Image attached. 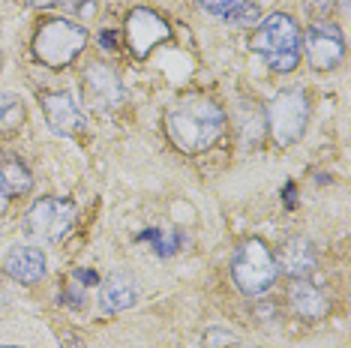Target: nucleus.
<instances>
[{
  "instance_id": "f257e3e1",
  "label": "nucleus",
  "mask_w": 351,
  "mask_h": 348,
  "mask_svg": "<svg viewBox=\"0 0 351 348\" xmlns=\"http://www.w3.org/2000/svg\"><path fill=\"white\" fill-rule=\"evenodd\" d=\"M226 114L213 99L186 97L178 99L165 114V129L183 153H202L222 136Z\"/></svg>"
},
{
  "instance_id": "f03ea898",
  "label": "nucleus",
  "mask_w": 351,
  "mask_h": 348,
  "mask_svg": "<svg viewBox=\"0 0 351 348\" xmlns=\"http://www.w3.org/2000/svg\"><path fill=\"white\" fill-rule=\"evenodd\" d=\"M250 49L261 54L274 73H291L300 63V30L285 12H274L252 34Z\"/></svg>"
},
{
  "instance_id": "7ed1b4c3",
  "label": "nucleus",
  "mask_w": 351,
  "mask_h": 348,
  "mask_svg": "<svg viewBox=\"0 0 351 348\" xmlns=\"http://www.w3.org/2000/svg\"><path fill=\"white\" fill-rule=\"evenodd\" d=\"M84 45H87V30L82 25H75V21H69V18L45 21L34 36L36 60H43L45 66H51V69L69 66V63L82 54Z\"/></svg>"
},
{
  "instance_id": "20e7f679",
  "label": "nucleus",
  "mask_w": 351,
  "mask_h": 348,
  "mask_svg": "<svg viewBox=\"0 0 351 348\" xmlns=\"http://www.w3.org/2000/svg\"><path fill=\"white\" fill-rule=\"evenodd\" d=\"M279 264L261 240H246L231 258V279L243 295H261L276 282Z\"/></svg>"
},
{
  "instance_id": "39448f33",
  "label": "nucleus",
  "mask_w": 351,
  "mask_h": 348,
  "mask_svg": "<svg viewBox=\"0 0 351 348\" xmlns=\"http://www.w3.org/2000/svg\"><path fill=\"white\" fill-rule=\"evenodd\" d=\"M309 123V99L303 90H279L267 105V126L279 147H291L303 138Z\"/></svg>"
},
{
  "instance_id": "423d86ee",
  "label": "nucleus",
  "mask_w": 351,
  "mask_h": 348,
  "mask_svg": "<svg viewBox=\"0 0 351 348\" xmlns=\"http://www.w3.org/2000/svg\"><path fill=\"white\" fill-rule=\"evenodd\" d=\"M75 223V204L66 199H39L25 216V232L36 243H58Z\"/></svg>"
},
{
  "instance_id": "0eeeda50",
  "label": "nucleus",
  "mask_w": 351,
  "mask_h": 348,
  "mask_svg": "<svg viewBox=\"0 0 351 348\" xmlns=\"http://www.w3.org/2000/svg\"><path fill=\"white\" fill-rule=\"evenodd\" d=\"M169 36H171V30L165 25V18L145 10V6L132 10L130 18H126V39H130V49L135 58H147L150 49H156Z\"/></svg>"
},
{
  "instance_id": "6e6552de",
  "label": "nucleus",
  "mask_w": 351,
  "mask_h": 348,
  "mask_svg": "<svg viewBox=\"0 0 351 348\" xmlns=\"http://www.w3.org/2000/svg\"><path fill=\"white\" fill-rule=\"evenodd\" d=\"M82 90L87 102L99 112L106 108H114L123 102V84L121 78L114 75V69H108L106 63H87L84 66V75H82Z\"/></svg>"
},
{
  "instance_id": "1a4fd4ad",
  "label": "nucleus",
  "mask_w": 351,
  "mask_h": 348,
  "mask_svg": "<svg viewBox=\"0 0 351 348\" xmlns=\"http://www.w3.org/2000/svg\"><path fill=\"white\" fill-rule=\"evenodd\" d=\"M342 54H346V39L337 25H315L306 34V58L313 63V69L327 73V69L339 66Z\"/></svg>"
},
{
  "instance_id": "9d476101",
  "label": "nucleus",
  "mask_w": 351,
  "mask_h": 348,
  "mask_svg": "<svg viewBox=\"0 0 351 348\" xmlns=\"http://www.w3.org/2000/svg\"><path fill=\"white\" fill-rule=\"evenodd\" d=\"M43 112H45V121L54 132L60 136H73V132H82L84 129V112L82 105L69 97V93H45L43 99Z\"/></svg>"
},
{
  "instance_id": "9b49d317",
  "label": "nucleus",
  "mask_w": 351,
  "mask_h": 348,
  "mask_svg": "<svg viewBox=\"0 0 351 348\" xmlns=\"http://www.w3.org/2000/svg\"><path fill=\"white\" fill-rule=\"evenodd\" d=\"M3 271L12 276V279L25 282V286H34L45 276V256L43 249L36 247H15L10 256L3 258Z\"/></svg>"
},
{
  "instance_id": "f8f14e48",
  "label": "nucleus",
  "mask_w": 351,
  "mask_h": 348,
  "mask_svg": "<svg viewBox=\"0 0 351 348\" xmlns=\"http://www.w3.org/2000/svg\"><path fill=\"white\" fill-rule=\"evenodd\" d=\"M279 267H282L294 279H306L309 273L315 271V247L303 237H294L282 247V256H279Z\"/></svg>"
},
{
  "instance_id": "ddd939ff",
  "label": "nucleus",
  "mask_w": 351,
  "mask_h": 348,
  "mask_svg": "<svg viewBox=\"0 0 351 348\" xmlns=\"http://www.w3.org/2000/svg\"><path fill=\"white\" fill-rule=\"evenodd\" d=\"M289 300H291L294 312L303 315V319H322V315H327V310H330L327 297L313 286V282H306V279H294L291 282Z\"/></svg>"
},
{
  "instance_id": "4468645a",
  "label": "nucleus",
  "mask_w": 351,
  "mask_h": 348,
  "mask_svg": "<svg viewBox=\"0 0 351 348\" xmlns=\"http://www.w3.org/2000/svg\"><path fill=\"white\" fill-rule=\"evenodd\" d=\"M99 303L106 312H123L135 303V282L126 273H114L108 276V282L102 286Z\"/></svg>"
},
{
  "instance_id": "2eb2a0df",
  "label": "nucleus",
  "mask_w": 351,
  "mask_h": 348,
  "mask_svg": "<svg viewBox=\"0 0 351 348\" xmlns=\"http://www.w3.org/2000/svg\"><path fill=\"white\" fill-rule=\"evenodd\" d=\"M25 123V102L15 93L0 90V132H12Z\"/></svg>"
},
{
  "instance_id": "dca6fc26",
  "label": "nucleus",
  "mask_w": 351,
  "mask_h": 348,
  "mask_svg": "<svg viewBox=\"0 0 351 348\" xmlns=\"http://www.w3.org/2000/svg\"><path fill=\"white\" fill-rule=\"evenodd\" d=\"M0 174H3V184H6V192L10 195H21V192H27L30 189V171L21 165L19 160H6V162H0Z\"/></svg>"
},
{
  "instance_id": "f3484780",
  "label": "nucleus",
  "mask_w": 351,
  "mask_h": 348,
  "mask_svg": "<svg viewBox=\"0 0 351 348\" xmlns=\"http://www.w3.org/2000/svg\"><path fill=\"white\" fill-rule=\"evenodd\" d=\"M34 10H49V6H58V10H66L69 15H90L93 3L97 0H25Z\"/></svg>"
},
{
  "instance_id": "a211bd4d",
  "label": "nucleus",
  "mask_w": 351,
  "mask_h": 348,
  "mask_svg": "<svg viewBox=\"0 0 351 348\" xmlns=\"http://www.w3.org/2000/svg\"><path fill=\"white\" fill-rule=\"evenodd\" d=\"M226 21L231 27H250L252 21H258V6L255 3H246V0H241V3L234 6L228 15H226Z\"/></svg>"
},
{
  "instance_id": "6ab92c4d",
  "label": "nucleus",
  "mask_w": 351,
  "mask_h": 348,
  "mask_svg": "<svg viewBox=\"0 0 351 348\" xmlns=\"http://www.w3.org/2000/svg\"><path fill=\"white\" fill-rule=\"evenodd\" d=\"M141 240H154L156 243V252L159 256H171L174 249H178V237H162L159 232H147V234H141Z\"/></svg>"
},
{
  "instance_id": "aec40b11",
  "label": "nucleus",
  "mask_w": 351,
  "mask_h": 348,
  "mask_svg": "<svg viewBox=\"0 0 351 348\" xmlns=\"http://www.w3.org/2000/svg\"><path fill=\"white\" fill-rule=\"evenodd\" d=\"M202 3V10L204 12H210V15H219V18H226V15L234 10L241 0H198Z\"/></svg>"
},
{
  "instance_id": "412c9836",
  "label": "nucleus",
  "mask_w": 351,
  "mask_h": 348,
  "mask_svg": "<svg viewBox=\"0 0 351 348\" xmlns=\"http://www.w3.org/2000/svg\"><path fill=\"white\" fill-rule=\"evenodd\" d=\"M330 10H333V0H306V12L313 15V18H322V15Z\"/></svg>"
},
{
  "instance_id": "4be33fe9",
  "label": "nucleus",
  "mask_w": 351,
  "mask_h": 348,
  "mask_svg": "<svg viewBox=\"0 0 351 348\" xmlns=\"http://www.w3.org/2000/svg\"><path fill=\"white\" fill-rule=\"evenodd\" d=\"M63 300H66V303H73L75 310H82V306L87 303V297H82V291H78V288H66V295H63Z\"/></svg>"
},
{
  "instance_id": "5701e85b",
  "label": "nucleus",
  "mask_w": 351,
  "mask_h": 348,
  "mask_svg": "<svg viewBox=\"0 0 351 348\" xmlns=\"http://www.w3.org/2000/svg\"><path fill=\"white\" fill-rule=\"evenodd\" d=\"M99 45L102 49H117V34L114 30H106V34L99 36Z\"/></svg>"
},
{
  "instance_id": "b1692460",
  "label": "nucleus",
  "mask_w": 351,
  "mask_h": 348,
  "mask_svg": "<svg viewBox=\"0 0 351 348\" xmlns=\"http://www.w3.org/2000/svg\"><path fill=\"white\" fill-rule=\"evenodd\" d=\"M6 208H10V192H6L3 174H0V213H6Z\"/></svg>"
},
{
  "instance_id": "393cba45",
  "label": "nucleus",
  "mask_w": 351,
  "mask_h": 348,
  "mask_svg": "<svg viewBox=\"0 0 351 348\" xmlns=\"http://www.w3.org/2000/svg\"><path fill=\"white\" fill-rule=\"evenodd\" d=\"M75 279H78V282H87V286H93V282H97V273H90V271H78V273H75Z\"/></svg>"
},
{
  "instance_id": "a878e982",
  "label": "nucleus",
  "mask_w": 351,
  "mask_h": 348,
  "mask_svg": "<svg viewBox=\"0 0 351 348\" xmlns=\"http://www.w3.org/2000/svg\"><path fill=\"white\" fill-rule=\"evenodd\" d=\"M0 63H3V54H0Z\"/></svg>"
}]
</instances>
